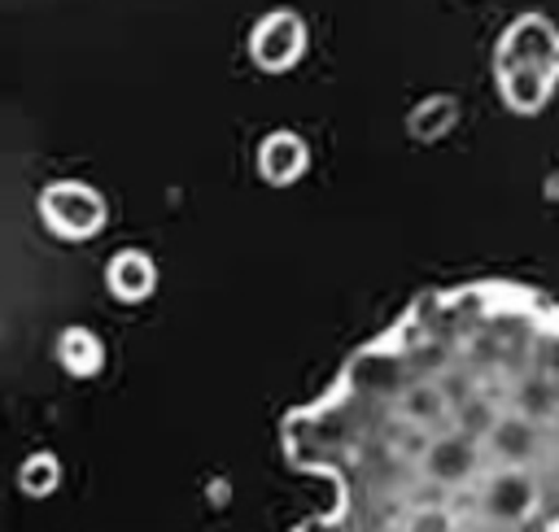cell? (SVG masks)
Returning a JSON list of instances; mask_svg holds the SVG:
<instances>
[]
</instances>
